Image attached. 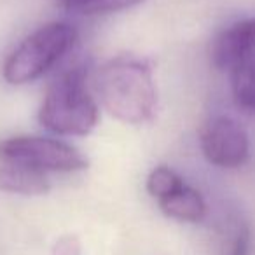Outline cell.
<instances>
[{
  "instance_id": "5b68a950",
  "label": "cell",
  "mask_w": 255,
  "mask_h": 255,
  "mask_svg": "<svg viewBox=\"0 0 255 255\" xmlns=\"http://www.w3.org/2000/svg\"><path fill=\"white\" fill-rule=\"evenodd\" d=\"M199 145L206 161L219 168H240L250 156L247 131L226 116L206 121L199 131Z\"/></svg>"
},
{
  "instance_id": "9c48e42d",
  "label": "cell",
  "mask_w": 255,
  "mask_h": 255,
  "mask_svg": "<svg viewBox=\"0 0 255 255\" xmlns=\"http://www.w3.org/2000/svg\"><path fill=\"white\" fill-rule=\"evenodd\" d=\"M231 75L236 105L245 112L255 114V54L231 72Z\"/></svg>"
},
{
  "instance_id": "52a82bcc",
  "label": "cell",
  "mask_w": 255,
  "mask_h": 255,
  "mask_svg": "<svg viewBox=\"0 0 255 255\" xmlns=\"http://www.w3.org/2000/svg\"><path fill=\"white\" fill-rule=\"evenodd\" d=\"M0 189L12 194L40 196L49 191V178L47 173L28 164L0 159Z\"/></svg>"
},
{
  "instance_id": "7a4b0ae2",
  "label": "cell",
  "mask_w": 255,
  "mask_h": 255,
  "mask_svg": "<svg viewBox=\"0 0 255 255\" xmlns=\"http://www.w3.org/2000/svg\"><path fill=\"white\" fill-rule=\"evenodd\" d=\"M86 81V67H74L47 86L39 110V121L46 129L63 136H84L95 129L98 105Z\"/></svg>"
},
{
  "instance_id": "4fadbf2b",
  "label": "cell",
  "mask_w": 255,
  "mask_h": 255,
  "mask_svg": "<svg viewBox=\"0 0 255 255\" xmlns=\"http://www.w3.org/2000/svg\"><path fill=\"white\" fill-rule=\"evenodd\" d=\"M81 243L75 236H63L54 243L53 255H79Z\"/></svg>"
},
{
  "instance_id": "3957f363",
  "label": "cell",
  "mask_w": 255,
  "mask_h": 255,
  "mask_svg": "<svg viewBox=\"0 0 255 255\" xmlns=\"http://www.w3.org/2000/svg\"><path fill=\"white\" fill-rule=\"evenodd\" d=\"M74 26L53 21L28 35L4 63V79L9 84H28L53 68L75 42Z\"/></svg>"
},
{
  "instance_id": "8992f818",
  "label": "cell",
  "mask_w": 255,
  "mask_h": 255,
  "mask_svg": "<svg viewBox=\"0 0 255 255\" xmlns=\"http://www.w3.org/2000/svg\"><path fill=\"white\" fill-rule=\"evenodd\" d=\"M255 54V18L241 19L217 35L212 44V63L219 70L234 72Z\"/></svg>"
},
{
  "instance_id": "7c38bea8",
  "label": "cell",
  "mask_w": 255,
  "mask_h": 255,
  "mask_svg": "<svg viewBox=\"0 0 255 255\" xmlns=\"http://www.w3.org/2000/svg\"><path fill=\"white\" fill-rule=\"evenodd\" d=\"M248 245H250V233H248V229L245 226L238 227L236 233L233 234L227 255H248Z\"/></svg>"
},
{
  "instance_id": "30bf717a",
  "label": "cell",
  "mask_w": 255,
  "mask_h": 255,
  "mask_svg": "<svg viewBox=\"0 0 255 255\" xmlns=\"http://www.w3.org/2000/svg\"><path fill=\"white\" fill-rule=\"evenodd\" d=\"M143 0H61L63 9L75 14H103L138 5Z\"/></svg>"
},
{
  "instance_id": "8fae6325",
  "label": "cell",
  "mask_w": 255,
  "mask_h": 255,
  "mask_svg": "<svg viewBox=\"0 0 255 255\" xmlns=\"http://www.w3.org/2000/svg\"><path fill=\"white\" fill-rule=\"evenodd\" d=\"M185 185V182L182 180V177L173 171L168 166H157L150 171L149 178H147V191L152 198H156L157 201L168 198L173 192H177L178 189H182Z\"/></svg>"
},
{
  "instance_id": "6da1fadb",
  "label": "cell",
  "mask_w": 255,
  "mask_h": 255,
  "mask_svg": "<svg viewBox=\"0 0 255 255\" xmlns=\"http://www.w3.org/2000/svg\"><path fill=\"white\" fill-rule=\"evenodd\" d=\"M93 88L103 109L124 124L149 123L156 114V82L145 60L119 56L107 61L95 72Z\"/></svg>"
},
{
  "instance_id": "ba28073f",
  "label": "cell",
  "mask_w": 255,
  "mask_h": 255,
  "mask_svg": "<svg viewBox=\"0 0 255 255\" xmlns=\"http://www.w3.org/2000/svg\"><path fill=\"white\" fill-rule=\"evenodd\" d=\"M157 203L164 215L182 222H199L206 215V203L203 196L187 184Z\"/></svg>"
},
{
  "instance_id": "277c9868",
  "label": "cell",
  "mask_w": 255,
  "mask_h": 255,
  "mask_svg": "<svg viewBox=\"0 0 255 255\" xmlns=\"http://www.w3.org/2000/svg\"><path fill=\"white\" fill-rule=\"evenodd\" d=\"M0 159H11L47 171H79L88 168V159L75 147L44 136H12L0 142Z\"/></svg>"
}]
</instances>
